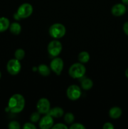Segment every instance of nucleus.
<instances>
[{"label":"nucleus","mask_w":128,"mask_h":129,"mask_svg":"<svg viewBox=\"0 0 128 129\" xmlns=\"http://www.w3.org/2000/svg\"><path fill=\"white\" fill-rule=\"evenodd\" d=\"M25 106V98L20 94H15L9 100L8 108L11 113H18L24 109Z\"/></svg>","instance_id":"obj_1"},{"label":"nucleus","mask_w":128,"mask_h":129,"mask_svg":"<svg viewBox=\"0 0 128 129\" xmlns=\"http://www.w3.org/2000/svg\"><path fill=\"white\" fill-rule=\"evenodd\" d=\"M86 73V68L82 63L77 62L72 64L69 68V74L74 79H80L84 77Z\"/></svg>","instance_id":"obj_2"},{"label":"nucleus","mask_w":128,"mask_h":129,"mask_svg":"<svg viewBox=\"0 0 128 129\" xmlns=\"http://www.w3.org/2000/svg\"><path fill=\"white\" fill-rule=\"evenodd\" d=\"M66 33V28L61 23L53 24L49 28V34L52 38L58 39L63 37Z\"/></svg>","instance_id":"obj_3"},{"label":"nucleus","mask_w":128,"mask_h":129,"mask_svg":"<svg viewBox=\"0 0 128 129\" xmlns=\"http://www.w3.org/2000/svg\"><path fill=\"white\" fill-rule=\"evenodd\" d=\"M48 52L51 56L56 57L61 53L62 45L58 40H53L50 42L47 47Z\"/></svg>","instance_id":"obj_4"},{"label":"nucleus","mask_w":128,"mask_h":129,"mask_svg":"<svg viewBox=\"0 0 128 129\" xmlns=\"http://www.w3.org/2000/svg\"><path fill=\"white\" fill-rule=\"evenodd\" d=\"M33 8L31 4L25 3L22 4L18 8L16 13L20 18H26L32 14Z\"/></svg>","instance_id":"obj_5"},{"label":"nucleus","mask_w":128,"mask_h":129,"mask_svg":"<svg viewBox=\"0 0 128 129\" xmlns=\"http://www.w3.org/2000/svg\"><path fill=\"white\" fill-rule=\"evenodd\" d=\"M21 66L20 62V60L16 59H12L9 60L7 63L6 69L8 72L11 75H16L18 74L21 71Z\"/></svg>","instance_id":"obj_6"},{"label":"nucleus","mask_w":128,"mask_h":129,"mask_svg":"<svg viewBox=\"0 0 128 129\" xmlns=\"http://www.w3.org/2000/svg\"><path fill=\"white\" fill-rule=\"evenodd\" d=\"M81 94V89L77 85H70L67 89V96L70 100H77L80 98Z\"/></svg>","instance_id":"obj_7"},{"label":"nucleus","mask_w":128,"mask_h":129,"mask_svg":"<svg viewBox=\"0 0 128 129\" xmlns=\"http://www.w3.org/2000/svg\"><path fill=\"white\" fill-rule=\"evenodd\" d=\"M38 112L41 114H47L50 110V103L47 98H40L36 104Z\"/></svg>","instance_id":"obj_8"},{"label":"nucleus","mask_w":128,"mask_h":129,"mask_svg":"<svg viewBox=\"0 0 128 129\" xmlns=\"http://www.w3.org/2000/svg\"><path fill=\"white\" fill-rule=\"evenodd\" d=\"M63 61L60 57H55L50 62V69L56 74L60 75L63 69Z\"/></svg>","instance_id":"obj_9"},{"label":"nucleus","mask_w":128,"mask_h":129,"mask_svg":"<svg viewBox=\"0 0 128 129\" xmlns=\"http://www.w3.org/2000/svg\"><path fill=\"white\" fill-rule=\"evenodd\" d=\"M54 125L53 117L49 114H46L40 120L39 127L41 129H49L52 128Z\"/></svg>","instance_id":"obj_10"},{"label":"nucleus","mask_w":128,"mask_h":129,"mask_svg":"<svg viewBox=\"0 0 128 129\" xmlns=\"http://www.w3.org/2000/svg\"><path fill=\"white\" fill-rule=\"evenodd\" d=\"M127 8L125 5L122 3H117L111 8V13L115 16H121L125 13Z\"/></svg>","instance_id":"obj_11"},{"label":"nucleus","mask_w":128,"mask_h":129,"mask_svg":"<svg viewBox=\"0 0 128 129\" xmlns=\"http://www.w3.org/2000/svg\"><path fill=\"white\" fill-rule=\"evenodd\" d=\"M122 112L121 108H119L118 107H114L110 109L109 112V117L112 119H117V118H120V116L122 115Z\"/></svg>","instance_id":"obj_12"},{"label":"nucleus","mask_w":128,"mask_h":129,"mask_svg":"<svg viewBox=\"0 0 128 129\" xmlns=\"http://www.w3.org/2000/svg\"><path fill=\"white\" fill-rule=\"evenodd\" d=\"M48 114L51 115L52 117H55V118H60V117H62L64 114L63 110L61 108L58 107H55L51 109L50 110Z\"/></svg>","instance_id":"obj_13"},{"label":"nucleus","mask_w":128,"mask_h":129,"mask_svg":"<svg viewBox=\"0 0 128 129\" xmlns=\"http://www.w3.org/2000/svg\"><path fill=\"white\" fill-rule=\"evenodd\" d=\"M10 20L6 17H0V32H3L9 28Z\"/></svg>","instance_id":"obj_14"},{"label":"nucleus","mask_w":128,"mask_h":129,"mask_svg":"<svg viewBox=\"0 0 128 129\" xmlns=\"http://www.w3.org/2000/svg\"><path fill=\"white\" fill-rule=\"evenodd\" d=\"M9 28H10V30L11 34H13V35H19L21 31V25L17 22H14L11 23L10 25Z\"/></svg>","instance_id":"obj_15"},{"label":"nucleus","mask_w":128,"mask_h":129,"mask_svg":"<svg viewBox=\"0 0 128 129\" xmlns=\"http://www.w3.org/2000/svg\"><path fill=\"white\" fill-rule=\"evenodd\" d=\"M82 88L84 90H89L93 86V81L89 78H85L81 82Z\"/></svg>","instance_id":"obj_16"},{"label":"nucleus","mask_w":128,"mask_h":129,"mask_svg":"<svg viewBox=\"0 0 128 129\" xmlns=\"http://www.w3.org/2000/svg\"><path fill=\"white\" fill-rule=\"evenodd\" d=\"M38 71L39 73L43 76H47L50 74V68L45 64H40L38 68Z\"/></svg>","instance_id":"obj_17"},{"label":"nucleus","mask_w":128,"mask_h":129,"mask_svg":"<svg viewBox=\"0 0 128 129\" xmlns=\"http://www.w3.org/2000/svg\"><path fill=\"white\" fill-rule=\"evenodd\" d=\"M78 59L81 63H87L90 60V55L86 51L81 52L78 55Z\"/></svg>","instance_id":"obj_18"},{"label":"nucleus","mask_w":128,"mask_h":129,"mask_svg":"<svg viewBox=\"0 0 128 129\" xmlns=\"http://www.w3.org/2000/svg\"><path fill=\"white\" fill-rule=\"evenodd\" d=\"M25 52L23 49H18L15 52V59L18 60H21L25 57Z\"/></svg>","instance_id":"obj_19"},{"label":"nucleus","mask_w":128,"mask_h":129,"mask_svg":"<svg viewBox=\"0 0 128 129\" xmlns=\"http://www.w3.org/2000/svg\"><path fill=\"white\" fill-rule=\"evenodd\" d=\"M74 119H75V117L72 113L69 112L64 115V120L68 124H72L74 122Z\"/></svg>","instance_id":"obj_20"},{"label":"nucleus","mask_w":128,"mask_h":129,"mask_svg":"<svg viewBox=\"0 0 128 129\" xmlns=\"http://www.w3.org/2000/svg\"><path fill=\"white\" fill-rule=\"evenodd\" d=\"M40 113L39 112H33L31 113V116H30V120L33 123H36L38 121L40 120Z\"/></svg>","instance_id":"obj_21"},{"label":"nucleus","mask_w":128,"mask_h":129,"mask_svg":"<svg viewBox=\"0 0 128 129\" xmlns=\"http://www.w3.org/2000/svg\"><path fill=\"white\" fill-rule=\"evenodd\" d=\"M8 128L10 129H20V123L16 121H11L9 123Z\"/></svg>","instance_id":"obj_22"},{"label":"nucleus","mask_w":128,"mask_h":129,"mask_svg":"<svg viewBox=\"0 0 128 129\" xmlns=\"http://www.w3.org/2000/svg\"><path fill=\"white\" fill-rule=\"evenodd\" d=\"M70 129H85V127L79 123H72L70 127Z\"/></svg>","instance_id":"obj_23"},{"label":"nucleus","mask_w":128,"mask_h":129,"mask_svg":"<svg viewBox=\"0 0 128 129\" xmlns=\"http://www.w3.org/2000/svg\"><path fill=\"white\" fill-rule=\"evenodd\" d=\"M52 128L55 129H67L68 127L62 123H58L56 124L53 125Z\"/></svg>","instance_id":"obj_24"},{"label":"nucleus","mask_w":128,"mask_h":129,"mask_svg":"<svg viewBox=\"0 0 128 129\" xmlns=\"http://www.w3.org/2000/svg\"><path fill=\"white\" fill-rule=\"evenodd\" d=\"M23 128H26V129H36V127L33 123H30V122H27V123H26L25 125H24Z\"/></svg>","instance_id":"obj_25"},{"label":"nucleus","mask_w":128,"mask_h":129,"mask_svg":"<svg viewBox=\"0 0 128 129\" xmlns=\"http://www.w3.org/2000/svg\"><path fill=\"white\" fill-rule=\"evenodd\" d=\"M104 129H113L114 128V126L110 122H106L103 125Z\"/></svg>","instance_id":"obj_26"},{"label":"nucleus","mask_w":128,"mask_h":129,"mask_svg":"<svg viewBox=\"0 0 128 129\" xmlns=\"http://www.w3.org/2000/svg\"><path fill=\"white\" fill-rule=\"evenodd\" d=\"M122 28L124 34L128 36V21H126V22L124 23V25H123Z\"/></svg>","instance_id":"obj_27"},{"label":"nucleus","mask_w":128,"mask_h":129,"mask_svg":"<svg viewBox=\"0 0 128 129\" xmlns=\"http://www.w3.org/2000/svg\"><path fill=\"white\" fill-rule=\"evenodd\" d=\"M121 2L125 6H128V0H121Z\"/></svg>","instance_id":"obj_28"},{"label":"nucleus","mask_w":128,"mask_h":129,"mask_svg":"<svg viewBox=\"0 0 128 129\" xmlns=\"http://www.w3.org/2000/svg\"><path fill=\"white\" fill-rule=\"evenodd\" d=\"M14 18H15L16 19V20H19V19L20 18L19 17V16H18V14L16 13L15 14V15H14Z\"/></svg>","instance_id":"obj_29"},{"label":"nucleus","mask_w":128,"mask_h":129,"mask_svg":"<svg viewBox=\"0 0 128 129\" xmlns=\"http://www.w3.org/2000/svg\"><path fill=\"white\" fill-rule=\"evenodd\" d=\"M125 76H126V78H128V68H127L126 70H125Z\"/></svg>","instance_id":"obj_30"},{"label":"nucleus","mask_w":128,"mask_h":129,"mask_svg":"<svg viewBox=\"0 0 128 129\" xmlns=\"http://www.w3.org/2000/svg\"><path fill=\"white\" fill-rule=\"evenodd\" d=\"M1 71H0V79H1Z\"/></svg>","instance_id":"obj_31"},{"label":"nucleus","mask_w":128,"mask_h":129,"mask_svg":"<svg viewBox=\"0 0 128 129\" xmlns=\"http://www.w3.org/2000/svg\"><path fill=\"white\" fill-rule=\"evenodd\" d=\"M127 11H128V7H127Z\"/></svg>","instance_id":"obj_32"}]
</instances>
